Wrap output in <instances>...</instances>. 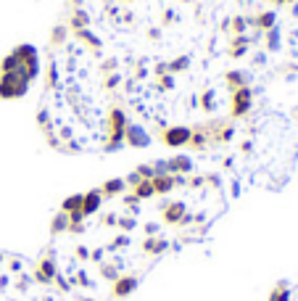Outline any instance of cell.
I'll list each match as a JSON object with an SVG mask.
<instances>
[{
	"label": "cell",
	"instance_id": "cell-10",
	"mask_svg": "<svg viewBox=\"0 0 298 301\" xmlns=\"http://www.w3.org/2000/svg\"><path fill=\"white\" fill-rule=\"evenodd\" d=\"M166 172L169 175H190L193 172V159L188 154L171 156V159H166Z\"/></svg>",
	"mask_w": 298,
	"mask_h": 301
},
{
	"label": "cell",
	"instance_id": "cell-46",
	"mask_svg": "<svg viewBox=\"0 0 298 301\" xmlns=\"http://www.w3.org/2000/svg\"><path fill=\"white\" fill-rule=\"evenodd\" d=\"M151 235H158V225L156 222H148L145 225V238H151Z\"/></svg>",
	"mask_w": 298,
	"mask_h": 301
},
{
	"label": "cell",
	"instance_id": "cell-43",
	"mask_svg": "<svg viewBox=\"0 0 298 301\" xmlns=\"http://www.w3.org/2000/svg\"><path fill=\"white\" fill-rule=\"evenodd\" d=\"M145 77H148L145 64H137V66H135V79H145Z\"/></svg>",
	"mask_w": 298,
	"mask_h": 301
},
{
	"label": "cell",
	"instance_id": "cell-20",
	"mask_svg": "<svg viewBox=\"0 0 298 301\" xmlns=\"http://www.w3.org/2000/svg\"><path fill=\"white\" fill-rule=\"evenodd\" d=\"M224 82L230 85L232 90H237V87L248 85V74H246V72H240V69H232V72H224Z\"/></svg>",
	"mask_w": 298,
	"mask_h": 301
},
{
	"label": "cell",
	"instance_id": "cell-49",
	"mask_svg": "<svg viewBox=\"0 0 298 301\" xmlns=\"http://www.w3.org/2000/svg\"><path fill=\"white\" fill-rule=\"evenodd\" d=\"M74 298H77V301H95V298H93V296H82V293H77V296H74Z\"/></svg>",
	"mask_w": 298,
	"mask_h": 301
},
{
	"label": "cell",
	"instance_id": "cell-50",
	"mask_svg": "<svg viewBox=\"0 0 298 301\" xmlns=\"http://www.w3.org/2000/svg\"><path fill=\"white\" fill-rule=\"evenodd\" d=\"M0 288H8V275H0Z\"/></svg>",
	"mask_w": 298,
	"mask_h": 301
},
{
	"label": "cell",
	"instance_id": "cell-39",
	"mask_svg": "<svg viewBox=\"0 0 298 301\" xmlns=\"http://www.w3.org/2000/svg\"><path fill=\"white\" fill-rule=\"evenodd\" d=\"M90 262H95V264L106 262V248H95V251H90Z\"/></svg>",
	"mask_w": 298,
	"mask_h": 301
},
{
	"label": "cell",
	"instance_id": "cell-25",
	"mask_svg": "<svg viewBox=\"0 0 298 301\" xmlns=\"http://www.w3.org/2000/svg\"><path fill=\"white\" fill-rule=\"evenodd\" d=\"M169 64V74H180V72H188L190 69V56H180L174 61H166Z\"/></svg>",
	"mask_w": 298,
	"mask_h": 301
},
{
	"label": "cell",
	"instance_id": "cell-22",
	"mask_svg": "<svg viewBox=\"0 0 298 301\" xmlns=\"http://www.w3.org/2000/svg\"><path fill=\"white\" fill-rule=\"evenodd\" d=\"M198 103H201V109L203 111H216V90L214 87H206L201 95H198Z\"/></svg>",
	"mask_w": 298,
	"mask_h": 301
},
{
	"label": "cell",
	"instance_id": "cell-51",
	"mask_svg": "<svg viewBox=\"0 0 298 301\" xmlns=\"http://www.w3.org/2000/svg\"><path fill=\"white\" fill-rule=\"evenodd\" d=\"M3 262H6V254H3V251H0V264H3Z\"/></svg>",
	"mask_w": 298,
	"mask_h": 301
},
{
	"label": "cell",
	"instance_id": "cell-12",
	"mask_svg": "<svg viewBox=\"0 0 298 301\" xmlns=\"http://www.w3.org/2000/svg\"><path fill=\"white\" fill-rule=\"evenodd\" d=\"M143 254H148V257H161V254L169 251V240L164 235H151V238H145L143 240Z\"/></svg>",
	"mask_w": 298,
	"mask_h": 301
},
{
	"label": "cell",
	"instance_id": "cell-33",
	"mask_svg": "<svg viewBox=\"0 0 298 301\" xmlns=\"http://www.w3.org/2000/svg\"><path fill=\"white\" fill-rule=\"evenodd\" d=\"M203 185H206L203 175H188L185 177V188H190V190H198V188H203Z\"/></svg>",
	"mask_w": 298,
	"mask_h": 301
},
{
	"label": "cell",
	"instance_id": "cell-44",
	"mask_svg": "<svg viewBox=\"0 0 298 301\" xmlns=\"http://www.w3.org/2000/svg\"><path fill=\"white\" fill-rule=\"evenodd\" d=\"M203 180H206V185H214V188H219V185H222L219 175H203Z\"/></svg>",
	"mask_w": 298,
	"mask_h": 301
},
{
	"label": "cell",
	"instance_id": "cell-18",
	"mask_svg": "<svg viewBox=\"0 0 298 301\" xmlns=\"http://www.w3.org/2000/svg\"><path fill=\"white\" fill-rule=\"evenodd\" d=\"M64 214H74V212H82V193H74V195H66L61 201V209Z\"/></svg>",
	"mask_w": 298,
	"mask_h": 301
},
{
	"label": "cell",
	"instance_id": "cell-5",
	"mask_svg": "<svg viewBox=\"0 0 298 301\" xmlns=\"http://www.w3.org/2000/svg\"><path fill=\"white\" fill-rule=\"evenodd\" d=\"M190 135H193V127H185V124H171V127H164V143L171 145V148H182L190 143Z\"/></svg>",
	"mask_w": 298,
	"mask_h": 301
},
{
	"label": "cell",
	"instance_id": "cell-3",
	"mask_svg": "<svg viewBox=\"0 0 298 301\" xmlns=\"http://www.w3.org/2000/svg\"><path fill=\"white\" fill-rule=\"evenodd\" d=\"M55 275H58V264H55V251L48 248L45 257H40V262L34 264V272H32V280L40 283V285H53Z\"/></svg>",
	"mask_w": 298,
	"mask_h": 301
},
{
	"label": "cell",
	"instance_id": "cell-30",
	"mask_svg": "<svg viewBox=\"0 0 298 301\" xmlns=\"http://www.w3.org/2000/svg\"><path fill=\"white\" fill-rule=\"evenodd\" d=\"M116 227L122 230V233H127V235H130L132 230L137 227V219H135V217H119V219H116Z\"/></svg>",
	"mask_w": 298,
	"mask_h": 301
},
{
	"label": "cell",
	"instance_id": "cell-16",
	"mask_svg": "<svg viewBox=\"0 0 298 301\" xmlns=\"http://www.w3.org/2000/svg\"><path fill=\"white\" fill-rule=\"evenodd\" d=\"M151 182H153V193L156 195H166V193H171V190L177 188V185H174V175H156Z\"/></svg>",
	"mask_w": 298,
	"mask_h": 301
},
{
	"label": "cell",
	"instance_id": "cell-34",
	"mask_svg": "<svg viewBox=\"0 0 298 301\" xmlns=\"http://www.w3.org/2000/svg\"><path fill=\"white\" fill-rule=\"evenodd\" d=\"M156 87L158 90H171V87H174V74H161V77H156Z\"/></svg>",
	"mask_w": 298,
	"mask_h": 301
},
{
	"label": "cell",
	"instance_id": "cell-9",
	"mask_svg": "<svg viewBox=\"0 0 298 301\" xmlns=\"http://www.w3.org/2000/svg\"><path fill=\"white\" fill-rule=\"evenodd\" d=\"M74 37L79 40V45H85V48H90L93 53H100L103 51V37L93 29V27H87V29H77V32H72Z\"/></svg>",
	"mask_w": 298,
	"mask_h": 301
},
{
	"label": "cell",
	"instance_id": "cell-15",
	"mask_svg": "<svg viewBox=\"0 0 298 301\" xmlns=\"http://www.w3.org/2000/svg\"><path fill=\"white\" fill-rule=\"evenodd\" d=\"M98 272H100L103 280L113 283V280H116V277L122 275V262H119V259H113V262H100V264H98Z\"/></svg>",
	"mask_w": 298,
	"mask_h": 301
},
{
	"label": "cell",
	"instance_id": "cell-48",
	"mask_svg": "<svg viewBox=\"0 0 298 301\" xmlns=\"http://www.w3.org/2000/svg\"><path fill=\"white\" fill-rule=\"evenodd\" d=\"M222 167H224V169H232V156H227V159L222 161Z\"/></svg>",
	"mask_w": 298,
	"mask_h": 301
},
{
	"label": "cell",
	"instance_id": "cell-45",
	"mask_svg": "<svg viewBox=\"0 0 298 301\" xmlns=\"http://www.w3.org/2000/svg\"><path fill=\"white\" fill-rule=\"evenodd\" d=\"M116 69H119V64H116V59H108L106 64H103V72H106V74H108V72H116Z\"/></svg>",
	"mask_w": 298,
	"mask_h": 301
},
{
	"label": "cell",
	"instance_id": "cell-2",
	"mask_svg": "<svg viewBox=\"0 0 298 301\" xmlns=\"http://www.w3.org/2000/svg\"><path fill=\"white\" fill-rule=\"evenodd\" d=\"M106 124H108V137H106V143H103V150H111V154H113V150H119L124 145V135H127V124H130L127 111L119 109V106H113L108 111Z\"/></svg>",
	"mask_w": 298,
	"mask_h": 301
},
{
	"label": "cell",
	"instance_id": "cell-14",
	"mask_svg": "<svg viewBox=\"0 0 298 301\" xmlns=\"http://www.w3.org/2000/svg\"><path fill=\"white\" fill-rule=\"evenodd\" d=\"M272 27H277V11H274V8L259 11V14H256V29L264 34V32L272 29Z\"/></svg>",
	"mask_w": 298,
	"mask_h": 301
},
{
	"label": "cell",
	"instance_id": "cell-27",
	"mask_svg": "<svg viewBox=\"0 0 298 301\" xmlns=\"http://www.w3.org/2000/svg\"><path fill=\"white\" fill-rule=\"evenodd\" d=\"M53 285L55 288H58V291L61 293H69V291H72V288H74V277H66V275H55V280H53Z\"/></svg>",
	"mask_w": 298,
	"mask_h": 301
},
{
	"label": "cell",
	"instance_id": "cell-13",
	"mask_svg": "<svg viewBox=\"0 0 298 301\" xmlns=\"http://www.w3.org/2000/svg\"><path fill=\"white\" fill-rule=\"evenodd\" d=\"M100 195L103 198H116V195H122L124 190H127V182H124V177H111L100 185Z\"/></svg>",
	"mask_w": 298,
	"mask_h": 301
},
{
	"label": "cell",
	"instance_id": "cell-19",
	"mask_svg": "<svg viewBox=\"0 0 298 301\" xmlns=\"http://www.w3.org/2000/svg\"><path fill=\"white\" fill-rule=\"evenodd\" d=\"M130 193H135L140 201H148V198H153V195H156V193H153V182H151V180H140L137 185H132V188H130Z\"/></svg>",
	"mask_w": 298,
	"mask_h": 301
},
{
	"label": "cell",
	"instance_id": "cell-23",
	"mask_svg": "<svg viewBox=\"0 0 298 301\" xmlns=\"http://www.w3.org/2000/svg\"><path fill=\"white\" fill-rule=\"evenodd\" d=\"M69 230V214L58 212L53 219H50V235H64Z\"/></svg>",
	"mask_w": 298,
	"mask_h": 301
},
{
	"label": "cell",
	"instance_id": "cell-6",
	"mask_svg": "<svg viewBox=\"0 0 298 301\" xmlns=\"http://www.w3.org/2000/svg\"><path fill=\"white\" fill-rule=\"evenodd\" d=\"M137 285H140V277L124 272V275H119L116 280H113L111 296H113V298H127V296H132V293L137 291Z\"/></svg>",
	"mask_w": 298,
	"mask_h": 301
},
{
	"label": "cell",
	"instance_id": "cell-47",
	"mask_svg": "<svg viewBox=\"0 0 298 301\" xmlns=\"http://www.w3.org/2000/svg\"><path fill=\"white\" fill-rule=\"evenodd\" d=\"M251 150H254V143H251V140H246L243 145H240V154H246V156H248Z\"/></svg>",
	"mask_w": 298,
	"mask_h": 301
},
{
	"label": "cell",
	"instance_id": "cell-28",
	"mask_svg": "<svg viewBox=\"0 0 298 301\" xmlns=\"http://www.w3.org/2000/svg\"><path fill=\"white\" fill-rule=\"evenodd\" d=\"M130 243H132V238H130L127 233H122V235H116V238L108 243V248H106V251H122V248H127Z\"/></svg>",
	"mask_w": 298,
	"mask_h": 301
},
{
	"label": "cell",
	"instance_id": "cell-4",
	"mask_svg": "<svg viewBox=\"0 0 298 301\" xmlns=\"http://www.w3.org/2000/svg\"><path fill=\"white\" fill-rule=\"evenodd\" d=\"M251 106H254V87H251V85H243V87L232 90V103H230V114H232L235 119L246 117V114L251 111Z\"/></svg>",
	"mask_w": 298,
	"mask_h": 301
},
{
	"label": "cell",
	"instance_id": "cell-17",
	"mask_svg": "<svg viewBox=\"0 0 298 301\" xmlns=\"http://www.w3.org/2000/svg\"><path fill=\"white\" fill-rule=\"evenodd\" d=\"M290 298H293V293H290L288 280H280V283L269 291V298H267V301H290Z\"/></svg>",
	"mask_w": 298,
	"mask_h": 301
},
{
	"label": "cell",
	"instance_id": "cell-11",
	"mask_svg": "<svg viewBox=\"0 0 298 301\" xmlns=\"http://www.w3.org/2000/svg\"><path fill=\"white\" fill-rule=\"evenodd\" d=\"M103 195H100V190L95 188V190H87V193H82V214H85V219L87 217H93V214H98L100 212V206H103Z\"/></svg>",
	"mask_w": 298,
	"mask_h": 301
},
{
	"label": "cell",
	"instance_id": "cell-21",
	"mask_svg": "<svg viewBox=\"0 0 298 301\" xmlns=\"http://www.w3.org/2000/svg\"><path fill=\"white\" fill-rule=\"evenodd\" d=\"M69 27H66V21H61V24H55L53 27V32H50V42L55 45V48H61V45H66V40H69Z\"/></svg>",
	"mask_w": 298,
	"mask_h": 301
},
{
	"label": "cell",
	"instance_id": "cell-35",
	"mask_svg": "<svg viewBox=\"0 0 298 301\" xmlns=\"http://www.w3.org/2000/svg\"><path fill=\"white\" fill-rule=\"evenodd\" d=\"M135 172H137V175H140L143 180H153V177H156V172H153V164H140V167H137Z\"/></svg>",
	"mask_w": 298,
	"mask_h": 301
},
{
	"label": "cell",
	"instance_id": "cell-7",
	"mask_svg": "<svg viewBox=\"0 0 298 301\" xmlns=\"http://www.w3.org/2000/svg\"><path fill=\"white\" fill-rule=\"evenodd\" d=\"M185 212H188V206L182 204V201H166V204H161V219L166 225H180V219L185 217Z\"/></svg>",
	"mask_w": 298,
	"mask_h": 301
},
{
	"label": "cell",
	"instance_id": "cell-24",
	"mask_svg": "<svg viewBox=\"0 0 298 301\" xmlns=\"http://www.w3.org/2000/svg\"><path fill=\"white\" fill-rule=\"evenodd\" d=\"M235 137V124H224V127H219V130H216V135H214V143H230Z\"/></svg>",
	"mask_w": 298,
	"mask_h": 301
},
{
	"label": "cell",
	"instance_id": "cell-26",
	"mask_svg": "<svg viewBox=\"0 0 298 301\" xmlns=\"http://www.w3.org/2000/svg\"><path fill=\"white\" fill-rule=\"evenodd\" d=\"M145 37L151 40V42H161V40H164V29L158 27V24H153V21H148V27H145Z\"/></svg>",
	"mask_w": 298,
	"mask_h": 301
},
{
	"label": "cell",
	"instance_id": "cell-37",
	"mask_svg": "<svg viewBox=\"0 0 298 301\" xmlns=\"http://www.w3.org/2000/svg\"><path fill=\"white\" fill-rule=\"evenodd\" d=\"M116 219H119L116 214L108 212V214H103V217H100V225H103V227H116Z\"/></svg>",
	"mask_w": 298,
	"mask_h": 301
},
{
	"label": "cell",
	"instance_id": "cell-36",
	"mask_svg": "<svg viewBox=\"0 0 298 301\" xmlns=\"http://www.w3.org/2000/svg\"><path fill=\"white\" fill-rule=\"evenodd\" d=\"M32 285V277L29 275H24V272H21L19 277H16V291H27V288Z\"/></svg>",
	"mask_w": 298,
	"mask_h": 301
},
{
	"label": "cell",
	"instance_id": "cell-8",
	"mask_svg": "<svg viewBox=\"0 0 298 301\" xmlns=\"http://www.w3.org/2000/svg\"><path fill=\"white\" fill-rule=\"evenodd\" d=\"M124 143H130L132 148H145V145H151V135H148V130L143 124H127Z\"/></svg>",
	"mask_w": 298,
	"mask_h": 301
},
{
	"label": "cell",
	"instance_id": "cell-42",
	"mask_svg": "<svg viewBox=\"0 0 298 301\" xmlns=\"http://www.w3.org/2000/svg\"><path fill=\"white\" fill-rule=\"evenodd\" d=\"M119 82H122V77H119L116 72H113L111 77H106V90H113V87H116Z\"/></svg>",
	"mask_w": 298,
	"mask_h": 301
},
{
	"label": "cell",
	"instance_id": "cell-31",
	"mask_svg": "<svg viewBox=\"0 0 298 301\" xmlns=\"http://www.w3.org/2000/svg\"><path fill=\"white\" fill-rule=\"evenodd\" d=\"M58 87V64L50 61L48 64V90H55Z\"/></svg>",
	"mask_w": 298,
	"mask_h": 301
},
{
	"label": "cell",
	"instance_id": "cell-1",
	"mask_svg": "<svg viewBox=\"0 0 298 301\" xmlns=\"http://www.w3.org/2000/svg\"><path fill=\"white\" fill-rule=\"evenodd\" d=\"M32 79L21 72V69H14V72H0V98L3 101H19L29 92Z\"/></svg>",
	"mask_w": 298,
	"mask_h": 301
},
{
	"label": "cell",
	"instance_id": "cell-29",
	"mask_svg": "<svg viewBox=\"0 0 298 301\" xmlns=\"http://www.w3.org/2000/svg\"><path fill=\"white\" fill-rule=\"evenodd\" d=\"M72 277H74V285H79V288H93V285H95V283H93V277H90L85 270H77Z\"/></svg>",
	"mask_w": 298,
	"mask_h": 301
},
{
	"label": "cell",
	"instance_id": "cell-38",
	"mask_svg": "<svg viewBox=\"0 0 298 301\" xmlns=\"http://www.w3.org/2000/svg\"><path fill=\"white\" fill-rule=\"evenodd\" d=\"M74 257H77L79 262H90V248H87V246H77V248H74Z\"/></svg>",
	"mask_w": 298,
	"mask_h": 301
},
{
	"label": "cell",
	"instance_id": "cell-32",
	"mask_svg": "<svg viewBox=\"0 0 298 301\" xmlns=\"http://www.w3.org/2000/svg\"><path fill=\"white\" fill-rule=\"evenodd\" d=\"M124 206H127V209L132 212V217H135L137 212H140V198H137L135 193H127L124 195Z\"/></svg>",
	"mask_w": 298,
	"mask_h": 301
},
{
	"label": "cell",
	"instance_id": "cell-40",
	"mask_svg": "<svg viewBox=\"0 0 298 301\" xmlns=\"http://www.w3.org/2000/svg\"><path fill=\"white\" fill-rule=\"evenodd\" d=\"M66 233H72V235H82L85 233V222H69V230Z\"/></svg>",
	"mask_w": 298,
	"mask_h": 301
},
{
	"label": "cell",
	"instance_id": "cell-41",
	"mask_svg": "<svg viewBox=\"0 0 298 301\" xmlns=\"http://www.w3.org/2000/svg\"><path fill=\"white\" fill-rule=\"evenodd\" d=\"M153 74H156V77H161V74H169V64H166V61H158V64L153 66Z\"/></svg>",
	"mask_w": 298,
	"mask_h": 301
}]
</instances>
